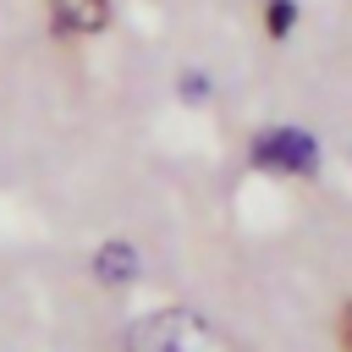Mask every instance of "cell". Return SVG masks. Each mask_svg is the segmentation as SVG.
I'll list each match as a JSON object with an SVG mask.
<instances>
[{"instance_id": "1", "label": "cell", "mask_w": 352, "mask_h": 352, "mask_svg": "<svg viewBox=\"0 0 352 352\" xmlns=\"http://www.w3.org/2000/svg\"><path fill=\"white\" fill-rule=\"evenodd\" d=\"M253 165L280 170V176H308L319 165V143L302 126H275V132H258L253 138Z\"/></svg>"}, {"instance_id": "2", "label": "cell", "mask_w": 352, "mask_h": 352, "mask_svg": "<svg viewBox=\"0 0 352 352\" xmlns=\"http://www.w3.org/2000/svg\"><path fill=\"white\" fill-rule=\"evenodd\" d=\"M132 352H187V324L176 314H154L132 330Z\"/></svg>"}, {"instance_id": "3", "label": "cell", "mask_w": 352, "mask_h": 352, "mask_svg": "<svg viewBox=\"0 0 352 352\" xmlns=\"http://www.w3.org/2000/svg\"><path fill=\"white\" fill-rule=\"evenodd\" d=\"M50 6H55V22L66 33H94L110 16V0H50Z\"/></svg>"}, {"instance_id": "4", "label": "cell", "mask_w": 352, "mask_h": 352, "mask_svg": "<svg viewBox=\"0 0 352 352\" xmlns=\"http://www.w3.org/2000/svg\"><path fill=\"white\" fill-rule=\"evenodd\" d=\"M132 270H138L132 248H121V242H116V248H104V253H99V275H104V280H126Z\"/></svg>"}, {"instance_id": "5", "label": "cell", "mask_w": 352, "mask_h": 352, "mask_svg": "<svg viewBox=\"0 0 352 352\" xmlns=\"http://www.w3.org/2000/svg\"><path fill=\"white\" fill-rule=\"evenodd\" d=\"M292 22H297V6L292 0H270V33L280 38V33H292Z\"/></svg>"}, {"instance_id": "6", "label": "cell", "mask_w": 352, "mask_h": 352, "mask_svg": "<svg viewBox=\"0 0 352 352\" xmlns=\"http://www.w3.org/2000/svg\"><path fill=\"white\" fill-rule=\"evenodd\" d=\"M346 352H352V314H346Z\"/></svg>"}]
</instances>
